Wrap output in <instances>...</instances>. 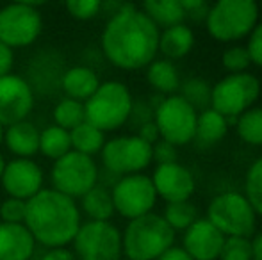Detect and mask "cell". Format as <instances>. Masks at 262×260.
Here are the masks:
<instances>
[{
  "mask_svg": "<svg viewBox=\"0 0 262 260\" xmlns=\"http://www.w3.org/2000/svg\"><path fill=\"white\" fill-rule=\"evenodd\" d=\"M205 218L225 237H252L257 230L255 210L243 193L223 191L216 195L207 205Z\"/></svg>",
  "mask_w": 262,
  "mask_h": 260,
  "instance_id": "7",
  "label": "cell"
},
{
  "mask_svg": "<svg viewBox=\"0 0 262 260\" xmlns=\"http://www.w3.org/2000/svg\"><path fill=\"white\" fill-rule=\"evenodd\" d=\"M198 112L191 107L179 93L164 97L154 109V123L159 135L164 141L179 146H186L194 141Z\"/></svg>",
  "mask_w": 262,
  "mask_h": 260,
  "instance_id": "9",
  "label": "cell"
},
{
  "mask_svg": "<svg viewBox=\"0 0 262 260\" xmlns=\"http://www.w3.org/2000/svg\"><path fill=\"white\" fill-rule=\"evenodd\" d=\"M225 239L207 218H198L182 232V248L193 260H217Z\"/></svg>",
  "mask_w": 262,
  "mask_h": 260,
  "instance_id": "17",
  "label": "cell"
},
{
  "mask_svg": "<svg viewBox=\"0 0 262 260\" xmlns=\"http://www.w3.org/2000/svg\"><path fill=\"white\" fill-rule=\"evenodd\" d=\"M102 6H104V0H64L68 14L80 21L93 20L100 13Z\"/></svg>",
  "mask_w": 262,
  "mask_h": 260,
  "instance_id": "35",
  "label": "cell"
},
{
  "mask_svg": "<svg viewBox=\"0 0 262 260\" xmlns=\"http://www.w3.org/2000/svg\"><path fill=\"white\" fill-rule=\"evenodd\" d=\"M217 260H252V243L248 237H227Z\"/></svg>",
  "mask_w": 262,
  "mask_h": 260,
  "instance_id": "34",
  "label": "cell"
},
{
  "mask_svg": "<svg viewBox=\"0 0 262 260\" xmlns=\"http://www.w3.org/2000/svg\"><path fill=\"white\" fill-rule=\"evenodd\" d=\"M260 80L250 72L228 73L210 87V109L234 125L235 120L260 98Z\"/></svg>",
  "mask_w": 262,
  "mask_h": 260,
  "instance_id": "6",
  "label": "cell"
},
{
  "mask_svg": "<svg viewBox=\"0 0 262 260\" xmlns=\"http://www.w3.org/2000/svg\"><path fill=\"white\" fill-rule=\"evenodd\" d=\"M252 243V260H262V230L250 237Z\"/></svg>",
  "mask_w": 262,
  "mask_h": 260,
  "instance_id": "44",
  "label": "cell"
},
{
  "mask_svg": "<svg viewBox=\"0 0 262 260\" xmlns=\"http://www.w3.org/2000/svg\"><path fill=\"white\" fill-rule=\"evenodd\" d=\"M36 241L25 225L0 223V260H29Z\"/></svg>",
  "mask_w": 262,
  "mask_h": 260,
  "instance_id": "18",
  "label": "cell"
},
{
  "mask_svg": "<svg viewBox=\"0 0 262 260\" xmlns=\"http://www.w3.org/2000/svg\"><path fill=\"white\" fill-rule=\"evenodd\" d=\"M70 150H72V141H70L68 130L57 125H50L43 132H39V152L45 157L57 160L66 155Z\"/></svg>",
  "mask_w": 262,
  "mask_h": 260,
  "instance_id": "27",
  "label": "cell"
},
{
  "mask_svg": "<svg viewBox=\"0 0 262 260\" xmlns=\"http://www.w3.org/2000/svg\"><path fill=\"white\" fill-rule=\"evenodd\" d=\"M43 18L36 7L7 4L0 9V41L9 49H25L39 38Z\"/></svg>",
  "mask_w": 262,
  "mask_h": 260,
  "instance_id": "13",
  "label": "cell"
},
{
  "mask_svg": "<svg viewBox=\"0 0 262 260\" xmlns=\"http://www.w3.org/2000/svg\"><path fill=\"white\" fill-rule=\"evenodd\" d=\"M102 164L107 173L114 177L143 173L152 164V145L143 141L139 135H118L105 141Z\"/></svg>",
  "mask_w": 262,
  "mask_h": 260,
  "instance_id": "10",
  "label": "cell"
},
{
  "mask_svg": "<svg viewBox=\"0 0 262 260\" xmlns=\"http://www.w3.org/2000/svg\"><path fill=\"white\" fill-rule=\"evenodd\" d=\"M161 29L132 4L121 6L102 31L104 57L113 66L127 72L146 68L159 52Z\"/></svg>",
  "mask_w": 262,
  "mask_h": 260,
  "instance_id": "1",
  "label": "cell"
},
{
  "mask_svg": "<svg viewBox=\"0 0 262 260\" xmlns=\"http://www.w3.org/2000/svg\"><path fill=\"white\" fill-rule=\"evenodd\" d=\"M111 196L114 212L128 221L152 212L157 203V193L152 178L145 173L120 177L111 189Z\"/></svg>",
  "mask_w": 262,
  "mask_h": 260,
  "instance_id": "12",
  "label": "cell"
},
{
  "mask_svg": "<svg viewBox=\"0 0 262 260\" xmlns=\"http://www.w3.org/2000/svg\"><path fill=\"white\" fill-rule=\"evenodd\" d=\"M150 178L156 187L157 198L164 200L166 203L187 201L196 191V180L193 173L180 162L157 164Z\"/></svg>",
  "mask_w": 262,
  "mask_h": 260,
  "instance_id": "15",
  "label": "cell"
},
{
  "mask_svg": "<svg viewBox=\"0 0 262 260\" xmlns=\"http://www.w3.org/2000/svg\"><path fill=\"white\" fill-rule=\"evenodd\" d=\"M14 4H21V6H29V7H36L38 9L39 6H45L50 0H13Z\"/></svg>",
  "mask_w": 262,
  "mask_h": 260,
  "instance_id": "45",
  "label": "cell"
},
{
  "mask_svg": "<svg viewBox=\"0 0 262 260\" xmlns=\"http://www.w3.org/2000/svg\"><path fill=\"white\" fill-rule=\"evenodd\" d=\"M41 260H75V257L66 248H52V250L43 255Z\"/></svg>",
  "mask_w": 262,
  "mask_h": 260,
  "instance_id": "42",
  "label": "cell"
},
{
  "mask_svg": "<svg viewBox=\"0 0 262 260\" xmlns=\"http://www.w3.org/2000/svg\"><path fill=\"white\" fill-rule=\"evenodd\" d=\"M157 260H193V258L184 251L182 246H171L168 251H164V253H162Z\"/></svg>",
  "mask_w": 262,
  "mask_h": 260,
  "instance_id": "43",
  "label": "cell"
},
{
  "mask_svg": "<svg viewBox=\"0 0 262 260\" xmlns=\"http://www.w3.org/2000/svg\"><path fill=\"white\" fill-rule=\"evenodd\" d=\"M4 143L7 150L21 159H32L39 152V130L34 123L18 122L4 130Z\"/></svg>",
  "mask_w": 262,
  "mask_h": 260,
  "instance_id": "20",
  "label": "cell"
},
{
  "mask_svg": "<svg viewBox=\"0 0 262 260\" xmlns=\"http://www.w3.org/2000/svg\"><path fill=\"white\" fill-rule=\"evenodd\" d=\"M34 107V91L20 75L0 77V123L4 127L24 122Z\"/></svg>",
  "mask_w": 262,
  "mask_h": 260,
  "instance_id": "14",
  "label": "cell"
},
{
  "mask_svg": "<svg viewBox=\"0 0 262 260\" xmlns=\"http://www.w3.org/2000/svg\"><path fill=\"white\" fill-rule=\"evenodd\" d=\"M4 168H6V160H4V157L0 155V178H2V173H4Z\"/></svg>",
  "mask_w": 262,
  "mask_h": 260,
  "instance_id": "46",
  "label": "cell"
},
{
  "mask_svg": "<svg viewBox=\"0 0 262 260\" xmlns=\"http://www.w3.org/2000/svg\"><path fill=\"white\" fill-rule=\"evenodd\" d=\"M70 141H72L73 152L93 157L95 153H100V150L104 148L105 132L93 127L91 123L82 122L75 129L70 130Z\"/></svg>",
  "mask_w": 262,
  "mask_h": 260,
  "instance_id": "26",
  "label": "cell"
},
{
  "mask_svg": "<svg viewBox=\"0 0 262 260\" xmlns=\"http://www.w3.org/2000/svg\"><path fill=\"white\" fill-rule=\"evenodd\" d=\"M52 118H54V125L70 132L72 129H75L77 125H80L82 122H86L84 104L79 100H73V98H62L54 107Z\"/></svg>",
  "mask_w": 262,
  "mask_h": 260,
  "instance_id": "31",
  "label": "cell"
},
{
  "mask_svg": "<svg viewBox=\"0 0 262 260\" xmlns=\"http://www.w3.org/2000/svg\"><path fill=\"white\" fill-rule=\"evenodd\" d=\"M162 218H164V221L171 226V230L175 233L184 232V230H187L198 219V208L194 203H191V200L166 203Z\"/></svg>",
  "mask_w": 262,
  "mask_h": 260,
  "instance_id": "30",
  "label": "cell"
},
{
  "mask_svg": "<svg viewBox=\"0 0 262 260\" xmlns=\"http://www.w3.org/2000/svg\"><path fill=\"white\" fill-rule=\"evenodd\" d=\"M14 66V50L0 41V77L9 75Z\"/></svg>",
  "mask_w": 262,
  "mask_h": 260,
  "instance_id": "40",
  "label": "cell"
},
{
  "mask_svg": "<svg viewBox=\"0 0 262 260\" xmlns=\"http://www.w3.org/2000/svg\"><path fill=\"white\" fill-rule=\"evenodd\" d=\"M175 235L162 214L148 212L128 221L121 233V248L128 260H157L175 246Z\"/></svg>",
  "mask_w": 262,
  "mask_h": 260,
  "instance_id": "3",
  "label": "cell"
},
{
  "mask_svg": "<svg viewBox=\"0 0 262 260\" xmlns=\"http://www.w3.org/2000/svg\"><path fill=\"white\" fill-rule=\"evenodd\" d=\"M245 49L248 52L252 64L262 68V21H257V25L252 29V32L246 38Z\"/></svg>",
  "mask_w": 262,
  "mask_h": 260,
  "instance_id": "37",
  "label": "cell"
},
{
  "mask_svg": "<svg viewBox=\"0 0 262 260\" xmlns=\"http://www.w3.org/2000/svg\"><path fill=\"white\" fill-rule=\"evenodd\" d=\"M136 135H139V137H141L143 141L148 143V145H154V143H157L159 139H161L159 130H157V125L154 123V120H152V122H148V123H143V125L138 129V134H136Z\"/></svg>",
  "mask_w": 262,
  "mask_h": 260,
  "instance_id": "41",
  "label": "cell"
},
{
  "mask_svg": "<svg viewBox=\"0 0 262 260\" xmlns=\"http://www.w3.org/2000/svg\"><path fill=\"white\" fill-rule=\"evenodd\" d=\"M141 11L159 29L184 23L186 18L179 0H141Z\"/></svg>",
  "mask_w": 262,
  "mask_h": 260,
  "instance_id": "24",
  "label": "cell"
},
{
  "mask_svg": "<svg viewBox=\"0 0 262 260\" xmlns=\"http://www.w3.org/2000/svg\"><path fill=\"white\" fill-rule=\"evenodd\" d=\"M194 46V32L186 23L166 27L159 34V52L168 61L184 59Z\"/></svg>",
  "mask_w": 262,
  "mask_h": 260,
  "instance_id": "21",
  "label": "cell"
},
{
  "mask_svg": "<svg viewBox=\"0 0 262 260\" xmlns=\"http://www.w3.org/2000/svg\"><path fill=\"white\" fill-rule=\"evenodd\" d=\"M228 127H230L228 120L223 118L220 112H216L210 107L204 109V111L198 112L194 141H198L202 146L217 145L228 134Z\"/></svg>",
  "mask_w": 262,
  "mask_h": 260,
  "instance_id": "23",
  "label": "cell"
},
{
  "mask_svg": "<svg viewBox=\"0 0 262 260\" xmlns=\"http://www.w3.org/2000/svg\"><path fill=\"white\" fill-rule=\"evenodd\" d=\"M210 84L202 77H189L180 82V97L194 107V111L200 112L210 107Z\"/></svg>",
  "mask_w": 262,
  "mask_h": 260,
  "instance_id": "29",
  "label": "cell"
},
{
  "mask_svg": "<svg viewBox=\"0 0 262 260\" xmlns=\"http://www.w3.org/2000/svg\"><path fill=\"white\" fill-rule=\"evenodd\" d=\"M25 212H27V201L18 200V198H7L0 205V218L2 223H14V225H24Z\"/></svg>",
  "mask_w": 262,
  "mask_h": 260,
  "instance_id": "36",
  "label": "cell"
},
{
  "mask_svg": "<svg viewBox=\"0 0 262 260\" xmlns=\"http://www.w3.org/2000/svg\"><path fill=\"white\" fill-rule=\"evenodd\" d=\"M221 64L228 73H245L252 66V61L243 45H230L221 56Z\"/></svg>",
  "mask_w": 262,
  "mask_h": 260,
  "instance_id": "33",
  "label": "cell"
},
{
  "mask_svg": "<svg viewBox=\"0 0 262 260\" xmlns=\"http://www.w3.org/2000/svg\"><path fill=\"white\" fill-rule=\"evenodd\" d=\"M146 80L157 91V94L162 97L177 94L182 82L175 63L168 59H154L146 66Z\"/></svg>",
  "mask_w": 262,
  "mask_h": 260,
  "instance_id": "22",
  "label": "cell"
},
{
  "mask_svg": "<svg viewBox=\"0 0 262 260\" xmlns=\"http://www.w3.org/2000/svg\"><path fill=\"white\" fill-rule=\"evenodd\" d=\"M132 105L134 100L128 87L118 80H107L100 82L98 89L84 102V116L102 132H113L128 122Z\"/></svg>",
  "mask_w": 262,
  "mask_h": 260,
  "instance_id": "5",
  "label": "cell"
},
{
  "mask_svg": "<svg viewBox=\"0 0 262 260\" xmlns=\"http://www.w3.org/2000/svg\"><path fill=\"white\" fill-rule=\"evenodd\" d=\"M152 159L157 164L177 162V146L164 141V139H159L157 143L152 145Z\"/></svg>",
  "mask_w": 262,
  "mask_h": 260,
  "instance_id": "38",
  "label": "cell"
},
{
  "mask_svg": "<svg viewBox=\"0 0 262 260\" xmlns=\"http://www.w3.org/2000/svg\"><path fill=\"white\" fill-rule=\"evenodd\" d=\"M80 207L90 221H109L114 216V203L105 185H95L80 198Z\"/></svg>",
  "mask_w": 262,
  "mask_h": 260,
  "instance_id": "25",
  "label": "cell"
},
{
  "mask_svg": "<svg viewBox=\"0 0 262 260\" xmlns=\"http://www.w3.org/2000/svg\"><path fill=\"white\" fill-rule=\"evenodd\" d=\"M4 130H6V129H4V125L0 123V145L4 143Z\"/></svg>",
  "mask_w": 262,
  "mask_h": 260,
  "instance_id": "47",
  "label": "cell"
},
{
  "mask_svg": "<svg viewBox=\"0 0 262 260\" xmlns=\"http://www.w3.org/2000/svg\"><path fill=\"white\" fill-rule=\"evenodd\" d=\"M205 27L212 39L235 45L246 39L259 21L257 0H216L209 6Z\"/></svg>",
  "mask_w": 262,
  "mask_h": 260,
  "instance_id": "4",
  "label": "cell"
},
{
  "mask_svg": "<svg viewBox=\"0 0 262 260\" xmlns=\"http://www.w3.org/2000/svg\"><path fill=\"white\" fill-rule=\"evenodd\" d=\"M186 16L193 20H205L209 11V0H179Z\"/></svg>",
  "mask_w": 262,
  "mask_h": 260,
  "instance_id": "39",
  "label": "cell"
},
{
  "mask_svg": "<svg viewBox=\"0 0 262 260\" xmlns=\"http://www.w3.org/2000/svg\"><path fill=\"white\" fill-rule=\"evenodd\" d=\"M75 253L80 260H120L123 255L121 232L111 221H88L73 237Z\"/></svg>",
  "mask_w": 262,
  "mask_h": 260,
  "instance_id": "11",
  "label": "cell"
},
{
  "mask_svg": "<svg viewBox=\"0 0 262 260\" xmlns=\"http://www.w3.org/2000/svg\"><path fill=\"white\" fill-rule=\"evenodd\" d=\"M0 182L11 198L27 201L43 189V171L32 159L16 157L6 162Z\"/></svg>",
  "mask_w": 262,
  "mask_h": 260,
  "instance_id": "16",
  "label": "cell"
},
{
  "mask_svg": "<svg viewBox=\"0 0 262 260\" xmlns=\"http://www.w3.org/2000/svg\"><path fill=\"white\" fill-rule=\"evenodd\" d=\"M234 125L243 143L250 146H262V107H250L235 120Z\"/></svg>",
  "mask_w": 262,
  "mask_h": 260,
  "instance_id": "28",
  "label": "cell"
},
{
  "mask_svg": "<svg viewBox=\"0 0 262 260\" xmlns=\"http://www.w3.org/2000/svg\"><path fill=\"white\" fill-rule=\"evenodd\" d=\"M98 166L93 157L70 150L61 159L54 160L50 180L55 191L72 198H82L98 184Z\"/></svg>",
  "mask_w": 262,
  "mask_h": 260,
  "instance_id": "8",
  "label": "cell"
},
{
  "mask_svg": "<svg viewBox=\"0 0 262 260\" xmlns=\"http://www.w3.org/2000/svg\"><path fill=\"white\" fill-rule=\"evenodd\" d=\"M24 225L36 243L47 248H62L75 237L80 212L75 200L55 189H41L27 200Z\"/></svg>",
  "mask_w": 262,
  "mask_h": 260,
  "instance_id": "2",
  "label": "cell"
},
{
  "mask_svg": "<svg viewBox=\"0 0 262 260\" xmlns=\"http://www.w3.org/2000/svg\"><path fill=\"white\" fill-rule=\"evenodd\" d=\"M245 198L257 216L262 218V157L255 159L248 166L245 175Z\"/></svg>",
  "mask_w": 262,
  "mask_h": 260,
  "instance_id": "32",
  "label": "cell"
},
{
  "mask_svg": "<svg viewBox=\"0 0 262 260\" xmlns=\"http://www.w3.org/2000/svg\"><path fill=\"white\" fill-rule=\"evenodd\" d=\"M100 86L97 72L91 69L90 66H72L64 69L61 77V89L68 98L79 102H86Z\"/></svg>",
  "mask_w": 262,
  "mask_h": 260,
  "instance_id": "19",
  "label": "cell"
}]
</instances>
